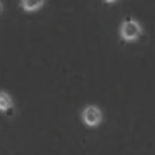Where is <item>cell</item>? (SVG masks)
<instances>
[{
	"label": "cell",
	"mask_w": 155,
	"mask_h": 155,
	"mask_svg": "<svg viewBox=\"0 0 155 155\" xmlns=\"http://www.w3.org/2000/svg\"><path fill=\"white\" fill-rule=\"evenodd\" d=\"M142 30L139 24L131 18H126L120 28V35L124 40H135L140 36Z\"/></svg>",
	"instance_id": "1"
},
{
	"label": "cell",
	"mask_w": 155,
	"mask_h": 155,
	"mask_svg": "<svg viewBox=\"0 0 155 155\" xmlns=\"http://www.w3.org/2000/svg\"><path fill=\"white\" fill-rule=\"evenodd\" d=\"M3 12V5H2V3H0V14Z\"/></svg>",
	"instance_id": "5"
},
{
	"label": "cell",
	"mask_w": 155,
	"mask_h": 155,
	"mask_svg": "<svg viewBox=\"0 0 155 155\" xmlns=\"http://www.w3.org/2000/svg\"><path fill=\"white\" fill-rule=\"evenodd\" d=\"M0 111H3L7 116L14 115V104H12V99L7 92H0Z\"/></svg>",
	"instance_id": "3"
},
{
	"label": "cell",
	"mask_w": 155,
	"mask_h": 155,
	"mask_svg": "<svg viewBox=\"0 0 155 155\" xmlns=\"http://www.w3.org/2000/svg\"><path fill=\"white\" fill-rule=\"evenodd\" d=\"M82 118L87 126L94 127V126H98L102 122V111L96 106H87L83 110Z\"/></svg>",
	"instance_id": "2"
},
{
	"label": "cell",
	"mask_w": 155,
	"mask_h": 155,
	"mask_svg": "<svg viewBox=\"0 0 155 155\" xmlns=\"http://www.w3.org/2000/svg\"><path fill=\"white\" fill-rule=\"evenodd\" d=\"M43 5V0H24L21 3V7L27 11H35Z\"/></svg>",
	"instance_id": "4"
}]
</instances>
